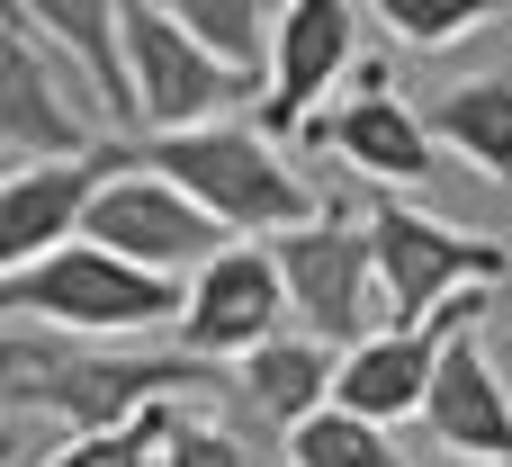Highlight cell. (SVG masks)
Here are the masks:
<instances>
[{"label":"cell","instance_id":"obj_12","mask_svg":"<svg viewBox=\"0 0 512 467\" xmlns=\"http://www.w3.org/2000/svg\"><path fill=\"white\" fill-rule=\"evenodd\" d=\"M486 324V288L477 297H459L441 324H423V333H378V342H360L351 360H342V387H333V405L342 414H360V423H405V414H423L432 405V378H441V360H450V342L459 333H477Z\"/></svg>","mask_w":512,"mask_h":467},{"label":"cell","instance_id":"obj_9","mask_svg":"<svg viewBox=\"0 0 512 467\" xmlns=\"http://www.w3.org/2000/svg\"><path fill=\"white\" fill-rule=\"evenodd\" d=\"M288 315V279L270 243H234L189 279V315H180V351L189 360H252L279 342Z\"/></svg>","mask_w":512,"mask_h":467},{"label":"cell","instance_id":"obj_6","mask_svg":"<svg viewBox=\"0 0 512 467\" xmlns=\"http://www.w3.org/2000/svg\"><path fill=\"white\" fill-rule=\"evenodd\" d=\"M81 243H99V252H117V261H135V270H153V279H198L216 252H234L225 243V225L189 198V189H171L162 171H117L108 189H99V207H90V225H81Z\"/></svg>","mask_w":512,"mask_h":467},{"label":"cell","instance_id":"obj_17","mask_svg":"<svg viewBox=\"0 0 512 467\" xmlns=\"http://www.w3.org/2000/svg\"><path fill=\"white\" fill-rule=\"evenodd\" d=\"M423 126H432V144L441 153H459V162H477L495 189H512V81H450L432 108H423Z\"/></svg>","mask_w":512,"mask_h":467},{"label":"cell","instance_id":"obj_5","mask_svg":"<svg viewBox=\"0 0 512 467\" xmlns=\"http://www.w3.org/2000/svg\"><path fill=\"white\" fill-rule=\"evenodd\" d=\"M270 252H279L288 315L306 324V342H324V351L351 360L360 342L396 333V315H387V279H378V252H369V225L324 216V225H306V234H288V243H270Z\"/></svg>","mask_w":512,"mask_h":467},{"label":"cell","instance_id":"obj_7","mask_svg":"<svg viewBox=\"0 0 512 467\" xmlns=\"http://www.w3.org/2000/svg\"><path fill=\"white\" fill-rule=\"evenodd\" d=\"M126 63H135V117L153 135H198L216 126L234 99H252L243 72H225L216 54L189 45V27L162 9V0H126ZM270 90V81H261Z\"/></svg>","mask_w":512,"mask_h":467},{"label":"cell","instance_id":"obj_22","mask_svg":"<svg viewBox=\"0 0 512 467\" xmlns=\"http://www.w3.org/2000/svg\"><path fill=\"white\" fill-rule=\"evenodd\" d=\"M162 467H261L225 423H198V414H180L171 423V441H162Z\"/></svg>","mask_w":512,"mask_h":467},{"label":"cell","instance_id":"obj_19","mask_svg":"<svg viewBox=\"0 0 512 467\" xmlns=\"http://www.w3.org/2000/svg\"><path fill=\"white\" fill-rule=\"evenodd\" d=\"M288 467H405V450L378 432V423H360V414H315L306 432H288Z\"/></svg>","mask_w":512,"mask_h":467},{"label":"cell","instance_id":"obj_18","mask_svg":"<svg viewBox=\"0 0 512 467\" xmlns=\"http://www.w3.org/2000/svg\"><path fill=\"white\" fill-rule=\"evenodd\" d=\"M171 18L189 27V45H198V54H216L225 72L261 81V63H270V36H279V9H261V0H180Z\"/></svg>","mask_w":512,"mask_h":467},{"label":"cell","instance_id":"obj_21","mask_svg":"<svg viewBox=\"0 0 512 467\" xmlns=\"http://www.w3.org/2000/svg\"><path fill=\"white\" fill-rule=\"evenodd\" d=\"M189 405H171V414H144V423H126V432H99V441H63L45 467H162V441H171V423H180Z\"/></svg>","mask_w":512,"mask_h":467},{"label":"cell","instance_id":"obj_20","mask_svg":"<svg viewBox=\"0 0 512 467\" xmlns=\"http://www.w3.org/2000/svg\"><path fill=\"white\" fill-rule=\"evenodd\" d=\"M378 18L396 27V45H414V54H441V45H459V36L495 27L504 9H486V0H378Z\"/></svg>","mask_w":512,"mask_h":467},{"label":"cell","instance_id":"obj_4","mask_svg":"<svg viewBox=\"0 0 512 467\" xmlns=\"http://www.w3.org/2000/svg\"><path fill=\"white\" fill-rule=\"evenodd\" d=\"M369 252H378L396 333L441 324L459 297L495 288L512 270V252L495 234H459V225H441V216H423V207H405V198H378V207H369Z\"/></svg>","mask_w":512,"mask_h":467},{"label":"cell","instance_id":"obj_8","mask_svg":"<svg viewBox=\"0 0 512 467\" xmlns=\"http://www.w3.org/2000/svg\"><path fill=\"white\" fill-rule=\"evenodd\" d=\"M351 45H360V9H351V0H288V9H279L270 90H261V135H270V144L315 135L333 81L351 72Z\"/></svg>","mask_w":512,"mask_h":467},{"label":"cell","instance_id":"obj_13","mask_svg":"<svg viewBox=\"0 0 512 467\" xmlns=\"http://www.w3.org/2000/svg\"><path fill=\"white\" fill-rule=\"evenodd\" d=\"M306 144H324V153H342L351 171H369V180H387V189H414V180H432V126L387 90V72L378 63H360L351 72V90L315 117V135Z\"/></svg>","mask_w":512,"mask_h":467},{"label":"cell","instance_id":"obj_14","mask_svg":"<svg viewBox=\"0 0 512 467\" xmlns=\"http://www.w3.org/2000/svg\"><path fill=\"white\" fill-rule=\"evenodd\" d=\"M423 423H432V441H441V450H459V459L512 467V396H504V378L486 369L477 333H459V342H450V360H441V378H432Z\"/></svg>","mask_w":512,"mask_h":467},{"label":"cell","instance_id":"obj_16","mask_svg":"<svg viewBox=\"0 0 512 467\" xmlns=\"http://www.w3.org/2000/svg\"><path fill=\"white\" fill-rule=\"evenodd\" d=\"M333 387H342V360L324 342H306V333H279L270 351L243 360V405L270 414V423H288V432H306L315 414H333Z\"/></svg>","mask_w":512,"mask_h":467},{"label":"cell","instance_id":"obj_3","mask_svg":"<svg viewBox=\"0 0 512 467\" xmlns=\"http://www.w3.org/2000/svg\"><path fill=\"white\" fill-rule=\"evenodd\" d=\"M9 315L18 324H45V333H90V342H117V333H153V324H180L189 315V288L99 252V243H72L36 270H9L0 279Z\"/></svg>","mask_w":512,"mask_h":467},{"label":"cell","instance_id":"obj_10","mask_svg":"<svg viewBox=\"0 0 512 467\" xmlns=\"http://www.w3.org/2000/svg\"><path fill=\"white\" fill-rule=\"evenodd\" d=\"M117 171H135L126 144H99L90 162L9 171V180H0V279H9V270H36V261H54V252H72L81 225H90V207H99V189H108Z\"/></svg>","mask_w":512,"mask_h":467},{"label":"cell","instance_id":"obj_11","mask_svg":"<svg viewBox=\"0 0 512 467\" xmlns=\"http://www.w3.org/2000/svg\"><path fill=\"white\" fill-rule=\"evenodd\" d=\"M72 81L54 72V54H36V36L0 9V153L9 171H45V162H90V117L63 99Z\"/></svg>","mask_w":512,"mask_h":467},{"label":"cell","instance_id":"obj_15","mask_svg":"<svg viewBox=\"0 0 512 467\" xmlns=\"http://www.w3.org/2000/svg\"><path fill=\"white\" fill-rule=\"evenodd\" d=\"M18 27H45V45H63L81 72H90V99L108 126H144L135 117V63H126V9L117 0H18L9 9Z\"/></svg>","mask_w":512,"mask_h":467},{"label":"cell","instance_id":"obj_2","mask_svg":"<svg viewBox=\"0 0 512 467\" xmlns=\"http://www.w3.org/2000/svg\"><path fill=\"white\" fill-rule=\"evenodd\" d=\"M198 360L189 351H171V360H63L54 342L36 351V333L18 324L9 333V414H54V423H72V441H99V432H126V423H144V414H171L180 396H198Z\"/></svg>","mask_w":512,"mask_h":467},{"label":"cell","instance_id":"obj_1","mask_svg":"<svg viewBox=\"0 0 512 467\" xmlns=\"http://www.w3.org/2000/svg\"><path fill=\"white\" fill-rule=\"evenodd\" d=\"M144 171H162L171 189H189L225 234H261V243H288L306 225H324V198L315 180L261 135V126H198V135H153L135 153Z\"/></svg>","mask_w":512,"mask_h":467}]
</instances>
